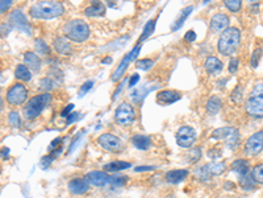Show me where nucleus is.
I'll return each mask as SVG.
<instances>
[{
  "label": "nucleus",
  "instance_id": "f257e3e1",
  "mask_svg": "<svg viewBox=\"0 0 263 198\" xmlns=\"http://www.w3.org/2000/svg\"><path fill=\"white\" fill-rule=\"evenodd\" d=\"M65 12V7L60 1H40V3H34V4L29 8L31 16L34 19H54V17L62 16Z\"/></svg>",
  "mask_w": 263,
  "mask_h": 198
},
{
  "label": "nucleus",
  "instance_id": "f03ea898",
  "mask_svg": "<svg viewBox=\"0 0 263 198\" xmlns=\"http://www.w3.org/2000/svg\"><path fill=\"white\" fill-rule=\"evenodd\" d=\"M245 111L247 115L255 119L263 118V82H258L254 85L245 103Z\"/></svg>",
  "mask_w": 263,
  "mask_h": 198
},
{
  "label": "nucleus",
  "instance_id": "7ed1b4c3",
  "mask_svg": "<svg viewBox=\"0 0 263 198\" xmlns=\"http://www.w3.org/2000/svg\"><path fill=\"white\" fill-rule=\"evenodd\" d=\"M239 41H241L239 29L231 27V28H228L225 32L221 33L219 42H217V49L223 56H231L238 48Z\"/></svg>",
  "mask_w": 263,
  "mask_h": 198
},
{
  "label": "nucleus",
  "instance_id": "20e7f679",
  "mask_svg": "<svg viewBox=\"0 0 263 198\" xmlns=\"http://www.w3.org/2000/svg\"><path fill=\"white\" fill-rule=\"evenodd\" d=\"M65 36L67 37L68 40L74 41V42H83L90 37V27L84 20H71L67 21L64 27Z\"/></svg>",
  "mask_w": 263,
  "mask_h": 198
},
{
  "label": "nucleus",
  "instance_id": "39448f33",
  "mask_svg": "<svg viewBox=\"0 0 263 198\" xmlns=\"http://www.w3.org/2000/svg\"><path fill=\"white\" fill-rule=\"evenodd\" d=\"M52 103V95L49 93L38 94L36 97H33L32 99H29L27 106L24 107V117L29 120L36 119L37 117H40L41 113L44 111L49 105Z\"/></svg>",
  "mask_w": 263,
  "mask_h": 198
},
{
  "label": "nucleus",
  "instance_id": "423d86ee",
  "mask_svg": "<svg viewBox=\"0 0 263 198\" xmlns=\"http://www.w3.org/2000/svg\"><path fill=\"white\" fill-rule=\"evenodd\" d=\"M211 139L213 140H225L227 144L230 148H234L239 142L238 129L234 127H221V128L215 129L211 135Z\"/></svg>",
  "mask_w": 263,
  "mask_h": 198
},
{
  "label": "nucleus",
  "instance_id": "0eeeda50",
  "mask_svg": "<svg viewBox=\"0 0 263 198\" xmlns=\"http://www.w3.org/2000/svg\"><path fill=\"white\" fill-rule=\"evenodd\" d=\"M115 120L116 123L120 125L132 124L133 121L136 120V110H134V107H133L131 103L124 102V103H121V105L116 109Z\"/></svg>",
  "mask_w": 263,
  "mask_h": 198
},
{
  "label": "nucleus",
  "instance_id": "6e6552de",
  "mask_svg": "<svg viewBox=\"0 0 263 198\" xmlns=\"http://www.w3.org/2000/svg\"><path fill=\"white\" fill-rule=\"evenodd\" d=\"M98 143H99V146L101 147L103 150L108 151V152H112V154H120V152H123L124 148H125L123 140L113 134L100 135L99 138H98Z\"/></svg>",
  "mask_w": 263,
  "mask_h": 198
},
{
  "label": "nucleus",
  "instance_id": "1a4fd4ad",
  "mask_svg": "<svg viewBox=\"0 0 263 198\" xmlns=\"http://www.w3.org/2000/svg\"><path fill=\"white\" fill-rule=\"evenodd\" d=\"M5 98H7V102H8L9 105L20 106L27 101L28 90H27V87L23 83H15V85H12L8 89Z\"/></svg>",
  "mask_w": 263,
  "mask_h": 198
},
{
  "label": "nucleus",
  "instance_id": "9d476101",
  "mask_svg": "<svg viewBox=\"0 0 263 198\" xmlns=\"http://www.w3.org/2000/svg\"><path fill=\"white\" fill-rule=\"evenodd\" d=\"M141 45L142 44H137L136 48H133V50H131V52L128 53L127 56L124 57L123 61L120 62L119 66L116 68L115 73H113V76H112V81L117 82L120 78L123 77L124 73H125V70L128 69V66L132 64V61L136 60L137 56H138V53H140V50H141Z\"/></svg>",
  "mask_w": 263,
  "mask_h": 198
},
{
  "label": "nucleus",
  "instance_id": "9b49d317",
  "mask_svg": "<svg viewBox=\"0 0 263 198\" xmlns=\"http://www.w3.org/2000/svg\"><path fill=\"white\" fill-rule=\"evenodd\" d=\"M175 139L179 147H182V148H190L196 140L195 129L190 127V125H183V127H180L178 129Z\"/></svg>",
  "mask_w": 263,
  "mask_h": 198
},
{
  "label": "nucleus",
  "instance_id": "f8f14e48",
  "mask_svg": "<svg viewBox=\"0 0 263 198\" xmlns=\"http://www.w3.org/2000/svg\"><path fill=\"white\" fill-rule=\"evenodd\" d=\"M263 151V129L258 131L247 139L245 144V154L249 156H257Z\"/></svg>",
  "mask_w": 263,
  "mask_h": 198
},
{
  "label": "nucleus",
  "instance_id": "ddd939ff",
  "mask_svg": "<svg viewBox=\"0 0 263 198\" xmlns=\"http://www.w3.org/2000/svg\"><path fill=\"white\" fill-rule=\"evenodd\" d=\"M9 23L16 29L27 33L28 36L32 33V29H31V24H29L28 19H27L25 13L23 12L21 9H15V11L9 15Z\"/></svg>",
  "mask_w": 263,
  "mask_h": 198
},
{
  "label": "nucleus",
  "instance_id": "4468645a",
  "mask_svg": "<svg viewBox=\"0 0 263 198\" xmlns=\"http://www.w3.org/2000/svg\"><path fill=\"white\" fill-rule=\"evenodd\" d=\"M86 180L90 185L105 186L107 184H109L111 177L108 176L107 172H103V170H92L86 174Z\"/></svg>",
  "mask_w": 263,
  "mask_h": 198
},
{
  "label": "nucleus",
  "instance_id": "2eb2a0df",
  "mask_svg": "<svg viewBox=\"0 0 263 198\" xmlns=\"http://www.w3.org/2000/svg\"><path fill=\"white\" fill-rule=\"evenodd\" d=\"M209 25L215 33H223L229 28V17L224 13H216L212 16Z\"/></svg>",
  "mask_w": 263,
  "mask_h": 198
},
{
  "label": "nucleus",
  "instance_id": "dca6fc26",
  "mask_svg": "<svg viewBox=\"0 0 263 198\" xmlns=\"http://www.w3.org/2000/svg\"><path fill=\"white\" fill-rule=\"evenodd\" d=\"M67 186L70 193L75 194V196H83L90 189V184L86 178H72Z\"/></svg>",
  "mask_w": 263,
  "mask_h": 198
},
{
  "label": "nucleus",
  "instance_id": "f3484780",
  "mask_svg": "<svg viewBox=\"0 0 263 198\" xmlns=\"http://www.w3.org/2000/svg\"><path fill=\"white\" fill-rule=\"evenodd\" d=\"M180 98H182L180 93H178L175 90H162L157 94V102L164 106L172 105L174 102L179 101Z\"/></svg>",
  "mask_w": 263,
  "mask_h": 198
},
{
  "label": "nucleus",
  "instance_id": "a211bd4d",
  "mask_svg": "<svg viewBox=\"0 0 263 198\" xmlns=\"http://www.w3.org/2000/svg\"><path fill=\"white\" fill-rule=\"evenodd\" d=\"M230 170L238 174L239 177H243V176H247V174L251 173L250 164L245 158H237V160H234V161L231 162Z\"/></svg>",
  "mask_w": 263,
  "mask_h": 198
},
{
  "label": "nucleus",
  "instance_id": "6ab92c4d",
  "mask_svg": "<svg viewBox=\"0 0 263 198\" xmlns=\"http://www.w3.org/2000/svg\"><path fill=\"white\" fill-rule=\"evenodd\" d=\"M204 66H205V70H207L211 76H217V74L221 73V70H223L224 68V64L217 58V57H208Z\"/></svg>",
  "mask_w": 263,
  "mask_h": 198
},
{
  "label": "nucleus",
  "instance_id": "aec40b11",
  "mask_svg": "<svg viewBox=\"0 0 263 198\" xmlns=\"http://www.w3.org/2000/svg\"><path fill=\"white\" fill-rule=\"evenodd\" d=\"M188 174L190 172L187 169H174L166 173V180L170 184H179L188 177Z\"/></svg>",
  "mask_w": 263,
  "mask_h": 198
},
{
  "label": "nucleus",
  "instance_id": "412c9836",
  "mask_svg": "<svg viewBox=\"0 0 263 198\" xmlns=\"http://www.w3.org/2000/svg\"><path fill=\"white\" fill-rule=\"evenodd\" d=\"M24 61L25 64H27V68H28V69H32L34 70V72H38V70L41 69L42 62H41V58L38 57V54H36V53L27 52L24 54Z\"/></svg>",
  "mask_w": 263,
  "mask_h": 198
},
{
  "label": "nucleus",
  "instance_id": "4be33fe9",
  "mask_svg": "<svg viewBox=\"0 0 263 198\" xmlns=\"http://www.w3.org/2000/svg\"><path fill=\"white\" fill-rule=\"evenodd\" d=\"M133 146L136 147L137 150L140 151H148L152 147V139L146 136V135H134L132 138Z\"/></svg>",
  "mask_w": 263,
  "mask_h": 198
},
{
  "label": "nucleus",
  "instance_id": "5701e85b",
  "mask_svg": "<svg viewBox=\"0 0 263 198\" xmlns=\"http://www.w3.org/2000/svg\"><path fill=\"white\" fill-rule=\"evenodd\" d=\"M205 170L208 172V174L213 177V176H220V174H223L227 169V165H225V162L223 161H212L208 162L204 165Z\"/></svg>",
  "mask_w": 263,
  "mask_h": 198
},
{
  "label": "nucleus",
  "instance_id": "b1692460",
  "mask_svg": "<svg viewBox=\"0 0 263 198\" xmlns=\"http://www.w3.org/2000/svg\"><path fill=\"white\" fill-rule=\"evenodd\" d=\"M54 45V49L57 50V53H60V54H64V56H68V54H71V45L68 42L65 37H58L54 40L53 42Z\"/></svg>",
  "mask_w": 263,
  "mask_h": 198
},
{
  "label": "nucleus",
  "instance_id": "393cba45",
  "mask_svg": "<svg viewBox=\"0 0 263 198\" xmlns=\"http://www.w3.org/2000/svg\"><path fill=\"white\" fill-rule=\"evenodd\" d=\"M84 13L86 16L90 17H98V16H103L105 13V5L100 1H94L90 7L84 9Z\"/></svg>",
  "mask_w": 263,
  "mask_h": 198
},
{
  "label": "nucleus",
  "instance_id": "a878e982",
  "mask_svg": "<svg viewBox=\"0 0 263 198\" xmlns=\"http://www.w3.org/2000/svg\"><path fill=\"white\" fill-rule=\"evenodd\" d=\"M194 11V7L192 5H188V7H186V8L180 12V15L178 17H176V20L172 23L171 25V31H178V29H180V27L183 25V23L186 20H187V17L191 15V12Z\"/></svg>",
  "mask_w": 263,
  "mask_h": 198
},
{
  "label": "nucleus",
  "instance_id": "bb28decb",
  "mask_svg": "<svg viewBox=\"0 0 263 198\" xmlns=\"http://www.w3.org/2000/svg\"><path fill=\"white\" fill-rule=\"evenodd\" d=\"M132 164H129V162H125V161H112L109 162V164H105L103 168L104 172H112V173H117V172H120V170H124V169H128V168H131Z\"/></svg>",
  "mask_w": 263,
  "mask_h": 198
},
{
  "label": "nucleus",
  "instance_id": "cd10ccee",
  "mask_svg": "<svg viewBox=\"0 0 263 198\" xmlns=\"http://www.w3.org/2000/svg\"><path fill=\"white\" fill-rule=\"evenodd\" d=\"M221 107H223V102H221V99H220L217 95H213V97H211L208 99L207 111L209 114H212V115H215V114L219 113Z\"/></svg>",
  "mask_w": 263,
  "mask_h": 198
},
{
  "label": "nucleus",
  "instance_id": "c85d7f7f",
  "mask_svg": "<svg viewBox=\"0 0 263 198\" xmlns=\"http://www.w3.org/2000/svg\"><path fill=\"white\" fill-rule=\"evenodd\" d=\"M15 76H16L17 79H20L23 82H28L32 79V74H31V70L25 66V65H19L15 70Z\"/></svg>",
  "mask_w": 263,
  "mask_h": 198
},
{
  "label": "nucleus",
  "instance_id": "c756f323",
  "mask_svg": "<svg viewBox=\"0 0 263 198\" xmlns=\"http://www.w3.org/2000/svg\"><path fill=\"white\" fill-rule=\"evenodd\" d=\"M154 29H156V20H149L144 27V31H142V35H141L140 40H138V44H141V41L146 40L148 37L152 36Z\"/></svg>",
  "mask_w": 263,
  "mask_h": 198
},
{
  "label": "nucleus",
  "instance_id": "7c9ffc66",
  "mask_svg": "<svg viewBox=\"0 0 263 198\" xmlns=\"http://www.w3.org/2000/svg\"><path fill=\"white\" fill-rule=\"evenodd\" d=\"M239 185H241V188H242L243 190H253L255 188V181L253 180V177H251V173L247 174V176H243V177H239Z\"/></svg>",
  "mask_w": 263,
  "mask_h": 198
},
{
  "label": "nucleus",
  "instance_id": "2f4dec72",
  "mask_svg": "<svg viewBox=\"0 0 263 198\" xmlns=\"http://www.w3.org/2000/svg\"><path fill=\"white\" fill-rule=\"evenodd\" d=\"M251 177L255 181V184H261L263 185V164L255 165L251 170Z\"/></svg>",
  "mask_w": 263,
  "mask_h": 198
},
{
  "label": "nucleus",
  "instance_id": "473e14b6",
  "mask_svg": "<svg viewBox=\"0 0 263 198\" xmlns=\"http://www.w3.org/2000/svg\"><path fill=\"white\" fill-rule=\"evenodd\" d=\"M34 49H36L37 54H41V56H46V54H49L48 44H46L44 40H41V39L34 40Z\"/></svg>",
  "mask_w": 263,
  "mask_h": 198
},
{
  "label": "nucleus",
  "instance_id": "72a5a7b5",
  "mask_svg": "<svg viewBox=\"0 0 263 198\" xmlns=\"http://www.w3.org/2000/svg\"><path fill=\"white\" fill-rule=\"evenodd\" d=\"M224 4L233 13L238 12L239 9L242 8V1H239V0H227V1H224Z\"/></svg>",
  "mask_w": 263,
  "mask_h": 198
},
{
  "label": "nucleus",
  "instance_id": "f704fd0d",
  "mask_svg": "<svg viewBox=\"0 0 263 198\" xmlns=\"http://www.w3.org/2000/svg\"><path fill=\"white\" fill-rule=\"evenodd\" d=\"M8 120H9V124L12 125L13 128H20L21 127L20 115H19V113H16V111H12V113L9 114Z\"/></svg>",
  "mask_w": 263,
  "mask_h": 198
},
{
  "label": "nucleus",
  "instance_id": "c9c22d12",
  "mask_svg": "<svg viewBox=\"0 0 263 198\" xmlns=\"http://www.w3.org/2000/svg\"><path fill=\"white\" fill-rule=\"evenodd\" d=\"M261 58H262V49H255L254 53L251 54V66L253 68H258Z\"/></svg>",
  "mask_w": 263,
  "mask_h": 198
},
{
  "label": "nucleus",
  "instance_id": "e433bc0d",
  "mask_svg": "<svg viewBox=\"0 0 263 198\" xmlns=\"http://www.w3.org/2000/svg\"><path fill=\"white\" fill-rule=\"evenodd\" d=\"M242 97H243V94H242V87L241 86H237L233 91H231L230 94V98H231V101L234 102V103H239V102L242 101Z\"/></svg>",
  "mask_w": 263,
  "mask_h": 198
},
{
  "label": "nucleus",
  "instance_id": "4c0bfd02",
  "mask_svg": "<svg viewBox=\"0 0 263 198\" xmlns=\"http://www.w3.org/2000/svg\"><path fill=\"white\" fill-rule=\"evenodd\" d=\"M153 62L150 58H144V60H138L136 62V66L138 68V69H142V70H149L150 68L153 66Z\"/></svg>",
  "mask_w": 263,
  "mask_h": 198
},
{
  "label": "nucleus",
  "instance_id": "58836bf2",
  "mask_svg": "<svg viewBox=\"0 0 263 198\" xmlns=\"http://www.w3.org/2000/svg\"><path fill=\"white\" fill-rule=\"evenodd\" d=\"M127 181H128L127 176H115V177H111L109 184H112V185L115 186H123L127 184Z\"/></svg>",
  "mask_w": 263,
  "mask_h": 198
},
{
  "label": "nucleus",
  "instance_id": "ea45409f",
  "mask_svg": "<svg viewBox=\"0 0 263 198\" xmlns=\"http://www.w3.org/2000/svg\"><path fill=\"white\" fill-rule=\"evenodd\" d=\"M238 64H239L238 58H235V57L230 58V61H229V66H228V69H229V73H230V74L237 73V70H238Z\"/></svg>",
  "mask_w": 263,
  "mask_h": 198
},
{
  "label": "nucleus",
  "instance_id": "a19ab883",
  "mask_svg": "<svg viewBox=\"0 0 263 198\" xmlns=\"http://www.w3.org/2000/svg\"><path fill=\"white\" fill-rule=\"evenodd\" d=\"M201 158V148H195V150H191L190 155H188V158L190 161H197L199 158Z\"/></svg>",
  "mask_w": 263,
  "mask_h": 198
},
{
  "label": "nucleus",
  "instance_id": "79ce46f5",
  "mask_svg": "<svg viewBox=\"0 0 263 198\" xmlns=\"http://www.w3.org/2000/svg\"><path fill=\"white\" fill-rule=\"evenodd\" d=\"M94 86V81H87L86 83H83V85L80 86V90H79V97H83L84 94H87L90 90H91V87Z\"/></svg>",
  "mask_w": 263,
  "mask_h": 198
},
{
  "label": "nucleus",
  "instance_id": "37998d69",
  "mask_svg": "<svg viewBox=\"0 0 263 198\" xmlns=\"http://www.w3.org/2000/svg\"><path fill=\"white\" fill-rule=\"evenodd\" d=\"M12 5H13L12 0H0V13L8 11Z\"/></svg>",
  "mask_w": 263,
  "mask_h": 198
},
{
  "label": "nucleus",
  "instance_id": "c03bdc74",
  "mask_svg": "<svg viewBox=\"0 0 263 198\" xmlns=\"http://www.w3.org/2000/svg\"><path fill=\"white\" fill-rule=\"evenodd\" d=\"M40 85H41V89L45 90L46 93H48L49 90L53 89V83H52V81L49 79V78H44V79H41Z\"/></svg>",
  "mask_w": 263,
  "mask_h": 198
},
{
  "label": "nucleus",
  "instance_id": "a18cd8bd",
  "mask_svg": "<svg viewBox=\"0 0 263 198\" xmlns=\"http://www.w3.org/2000/svg\"><path fill=\"white\" fill-rule=\"evenodd\" d=\"M208 156H209L212 160H216V158H219L220 156H221V151H220L219 148H213V150L208 152Z\"/></svg>",
  "mask_w": 263,
  "mask_h": 198
},
{
  "label": "nucleus",
  "instance_id": "49530a36",
  "mask_svg": "<svg viewBox=\"0 0 263 198\" xmlns=\"http://www.w3.org/2000/svg\"><path fill=\"white\" fill-rule=\"evenodd\" d=\"M184 40L188 41V42H192V41L196 40V32L195 31H188L186 35H184Z\"/></svg>",
  "mask_w": 263,
  "mask_h": 198
},
{
  "label": "nucleus",
  "instance_id": "de8ad7c7",
  "mask_svg": "<svg viewBox=\"0 0 263 198\" xmlns=\"http://www.w3.org/2000/svg\"><path fill=\"white\" fill-rule=\"evenodd\" d=\"M140 81V76H138V74H133V76H132L131 77V79H129V87H134V86L137 85V82Z\"/></svg>",
  "mask_w": 263,
  "mask_h": 198
},
{
  "label": "nucleus",
  "instance_id": "09e8293b",
  "mask_svg": "<svg viewBox=\"0 0 263 198\" xmlns=\"http://www.w3.org/2000/svg\"><path fill=\"white\" fill-rule=\"evenodd\" d=\"M78 117H79V113L70 114V115L67 117V120H66V123H67V124H71L72 121H75V120H78V119H80V118H78Z\"/></svg>",
  "mask_w": 263,
  "mask_h": 198
},
{
  "label": "nucleus",
  "instance_id": "8fccbe9b",
  "mask_svg": "<svg viewBox=\"0 0 263 198\" xmlns=\"http://www.w3.org/2000/svg\"><path fill=\"white\" fill-rule=\"evenodd\" d=\"M72 110H74V105L66 106V109H65L64 111H62V113H61V115H62L64 118H67L68 115H70V113H71Z\"/></svg>",
  "mask_w": 263,
  "mask_h": 198
},
{
  "label": "nucleus",
  "instance_id": "3c124183",
  "mask_svg": "<svg viewBox=\"0 0 263 198\" xmlns=\"http://www.w3.org/2000/svg\"><path fill=\"white\" fill-rule=\"evenodd\" d=\"M136 172H148V170H154V166H137Z\"/></svg>",
  "mask_w": 263,
  "mask_h": 198
},
{
  "label": "nucleus",
  "instance_id": "603ef678",
  "mask_svg": "<svg viewBox=\"0 0 263 198\" xmlns=\"http://www.w3.org/2000/svg\"><path fill=\"white\" fill-rule=\"evenodd\" d=\"M101 62H103V64H111L112 58H111V57H107V58H104V60L101 61Z\"/></svg>",
  "mask_w": 263,
  "mask_h": 198
},
{
  "label": "nucleus",
  "instance_id": "864d4df0",
  "mask_svg": "<svg viewBox=\"0 0 263 198\" xmlns=\"http://www.w3.org/2000/svg\"><path fill=\"white\" fill-rule=\"evenodd\" d=\"M8 154H9L8 148H3V151H1V155H3V156H4V155H5V156H7V155H8Z\"/></svg>",
  "mask_w": 263,
  "mask_h": 198
},
{
  "label": "nucleus",
  "instance_id": "5fc2aeb1",
  "mask_svg": "<svg viewBox=\"0 0 263 198\" xmlns=\"http://www.w3.org/2000/svg\"><path fill=\"white\" fill-rule=\"evenodd\" d=\"M1 109H3V99L0 97V111H1Z\"/></svg>",
  "mask_w": 263,
  "mask_h": 198
}]
</instances>
